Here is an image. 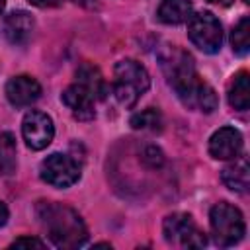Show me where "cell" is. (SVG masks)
<instances>
[{
	"mask_svg": "<svg viewBox=\"0 0 250 250\" xmlns=\"http://www.w3.org/2000/svg\"><path fill=\"white\" fill-rule=\"evenodd\" d=\"M221 180L223 184L236 191V193H246L250 188V166H248V158L244 154H238L232 158L230 164H227L221 170Z\"/></svg>",
	"mask_w": 250,
	"mask_h": 250,
	"instance_id": "13",
	"label": "cell"
},
{
	"mask_svg": "<svg viewBox=\"0 0 250 250\" xmlns=\"http://www.w3.org/2000/svg\"><path fill=\"white\" fill-rule=\"evenodd\" d=\"M80 170L82 168H80L78 160L72 158L70 154H62V152L49 154L39 166L41 180L53 188H68V186L76 184L80 180Z\"/></svg>",
	"mask_w": 250,
	"mask_h": 250,
	"instance_id": "7",
	"label": "cell"
},
{
	"mask_svg": "<svg viewBox=\"0 0 250 250\" xmlns=\"http://www.w3.org/2000/svg\"><path fill=\"white\" fill-rule=\"evenodd\" d=\"M148 86H150V76L141 62L133 59H123L115 64L111 92L123 107H133L141 100V96L148 90Z\"/></svg>",
	"mask_w": 250,
	"mask_h": 250,
	"instance_id": "2",
	"label": "cell"
},
{
	"mask_svg": "<svg viewBox=\"0 0 250 250\" xmlns=\"http://www.w3.org/2000/svg\"><path fill=\"white\" fill-rule=\"evenodd\" d=\"M162 232L166 242L178 248H203L207 244V236L188 213L168 215L162 223Z\"/></svg>",
	"mask_w": 250,
	"mask_h": 250,
	"instance_id": "5",
	"label": "cell"
},
{
	"mask_svg": "<svg viewBox=\"0 0 250 250\" xmlns=\"http://www.w3.org/2000/svg\"><path fill=\"white\" fill-rule=\"evenodd\" d=\"M37 217L49 240L57 248H78L88 238V230L80 215L62 203H39Z\"/></svg>",
	"mask_w": 250,
	"mask_h": 250,
	"instance_id": "1",
	"label": "cell"
},
{
	"mask_svg": "<svg viewBox=\"0 0 250 250\" xmlns=\"http://www.w3.org/2000/svg\"><path fill=\"white\" fill-rule=\"evenodd\" d=\"M188 37L203 53H217L223 45L221 21L211 12H197L188 20Z\"/></svg>",
	"mask_w": 250,
	"mask_h": 250,
	"instance_id": "6",
	"label": "cell"
},
{
	"mask_svg": "<svg viewBox=\"0 0 250 250\" xmlns=\"http://www.w3.org/2000/svg\"><path fill=\"white\" fill-rule=\"evenodd\" d=\"M61 100L76 119L86 121V119H92L96 115L94 105H96L98 98L86 86H82L80 82H74L68 88H64L62 94H61Z\"/></svg>",
	"mask_w": 250,
	"mask_h": 250,
	"instance_id": "9",
	"label": "cell"
},
{
	"mask_svg": "<svg viewBox=\"0 0 250 250\" xmlns=\"http://www.w3.org/2000/svg\"><path fill=\"white\" fill-rule=\"evenodd\" d=\"M191 0H162L158 6V20L168 25H178L189 20L191 16Z\"/></svg>",
	"mask_w": 250,
	"mask_h": 250,
	"instance_id": "14",
	"label": "cell"
},
{
	"mask_svg": "<svg viewBox=\"0 0 250 250\" xmlns=\"http://www.w3.org/2000/svg\"><path fill=\"white\" fill-rule=\"evenodd\" d=\"M230 45L236 55H246L250 51V18L244 16L230 33Z\"/></svg>",
	"mask_w": 250,
	"mask_h": 250,
	"instance_id": "19",
	"label": "cell"
},
{
	"mask_svg": "<svg viewBox=\"0 0 250 250\" xmlns=\"http://www.w3.org/2000/svg\"><path fill=\"white\" fill-rule=\"evenodd\" d=\"M72 2H76V4H80V6H84V8H94V6H98V0H72Z\"/></svg>",
	"mask_w": 250,
	"mask_h": 250,
	"instance_id": "24",
	"label": "cell"
},
{
	"mask_svg": "<svg viewBox=\"0 0 250 250\" xmlns=\"http://www.w3.org/2000/svg\"><path fill=\"white\" fill-rule=\"evenodd\" d=\"M242 150V135L234 127H221L209 139V154L217 160H232Z\"/></svg>",
	"mask_w": 250,
	"mask_h": 250,
	"instance_id": "10",
	"label": "cell"
},
{
	"mask_svg": "<svg viewBox=\"0 0 250 250\" xmlns=\"http://www.w3.org/2000/svg\"><path fill=\"white\" fill-rule=\"evenodd\" d=\"M131 127L137 131H160L162 129V115L154 107H146L131 117Z\"/></svg>",
	"mask_w": 250,
	"mask_h": 250,
	"instance_id": "18",
	"label": "cell"
},
{
	"mask_svg": "<svg viewBox=\"0 0 250 250\" xmlns=\"http://www.w3.org/2000/svg\"><path fill=\"white\" fill-rule=\"evenodd\" d=\"M143 160H145V164H148L150 168H158V166L164 162V154H162V150L156 148V146H146L145 152H143Z\"/></svg>",
	"mask_w": 250,
	"mask_h": 250,
	"instance_id": "20",
	"label": "cell"
},
{
	"mask_svg": "<svg viewBox=\"0 0 250 250\" xmlns=\"http://www.w3.org/2000/svg\"><path fill=\"white\" fill-rule=\"evenodd\" d=\"M76 82H80L82 86H86L98 100L105 96V88H107V86H105V82H104L100 70H98L96 66L88 64V62H84V64L76 70Z\"/></svg>",
	"mask_w": 250,
	"mask_h": 250,
	"instance_id": "16",
	"label": "cell"
},
{
	"mask_svg": "<svg viewBox=\"0 0 250 250\" xmlns=\"http://www.w3.org/2000/svg\"><path fill=\"white\" fill-rule=\"evenodd\" d=\"M207 2H213V4H219V6H229L232 0H207Z\"/></svg>",
	"mask_w": 250,
	"mask_h": 250,
	"instance_id": "25",
	"label": "cell"
},
{
	"mask_svg": "<svg viewBox=\"0 0 250 250\" xmlns=\"http://www.w3.org/2000/svg\"><path fill=\"white\" fill-rule=\"evenodd\" d=\"M170 86L174 88V92L180 98V102L186 107H189V109L211 113L219 105V100H217L215 90L207 82H203L195 70H191V72L184 74L182 78L174 80Z\"/></svg>",
	"mask_w": 250,
	"mask_h": 250,
	"instance_id": "4",
	"label": "cell"
},
{
	"mask_svg": "<svg viewBox=\"0 0 250 250\" xmlns=\"http://www.w3.org/2000/svg\"><path fill=\"white\" fill-rule=\"evenodd\" d=\"M4 8H6V0H0V14L4 12Z\"/></svg>",
	"mask_w": 250,
	"mask_h": 250,
	"instance_id": "26",
	"label": "cell"
},
{
	"mask_svg": "<svg viewBox=\"0 0 250 250\" xmlns=\"http://www.w3.org/2000/svg\"><path fill=\"white\" fill-rule=\"evenodd\" d=\"M33 6L37 8H55V6H61V0H29Z\"/></svg>",
	"mask_w": 250,
	"mask_h": 250,
	"instance_id": "22",
	"label": "cell"
},
{
	"mask_svg": "<svg viewBox=\"0 0 250 250\" xmlns=\"http://www.w3.org/2000/svg\"><path fill=\"white\" fill-rule=\"evenodd\" d=\"M21 135L25 145L31 150H43L51 145L53 137H55V125L53 119L37 109H31L25 113L23 121H21Z\"/></svg>",
	"mask_w": 250,
	"mask_h": 250,
	"instance_id": "8",
	"label": "cell"
},
{
	"mask_svg": "<svg viewBox=\"0 0 250 250\" xmlns=\"http://www.w3.org/2000/svg\"><path fill=\"white\" fill-rule=\"evenodd\" d=\"M6 221H8V207L0 201V227H2Z\"/></svg>",
	"mask_w": 250,
	"mask_h": 250,
	"instance_id": "23",
	"label": "cell"
},
{
	"mask_svg": "<svg viewBox=\"0 0 250 250\" xmlns=\"http://www.w3.org/2000/svg\"><path fill=\"white\" fill-rule=\"evenodd\" d=\"M229 105L236 111H246L250 107V74L246 70H240L230 86H229Z\"/></svg>",
	"mask_w": 250,
	"mask_h": 250,
	"instance_id": "15",
	"label": "cell"
},
{
	"mask_svg": "<svg viewBox=\"0 0 250 250\" xmlns=\"http://www.w3.org/2000/svg\"><path fill=\"white\" fill-rule=\"evenodd\" d=\"M16 170V139L12 133H0V172L12 174Z\"/></svg>",
	"mask_w": 250,
	"mask_h": 250,
	"instance_id": "17",
	"label": "cell"
},
{
	"mask_svg": "<svg viewBox=\"0 0 250 250\" xmlns=\"http://www.w3.org/2000/svg\"><path fill=\"white\" fill-rule=\"evenodd\" d=\"M43 246L45 244L39 238H33V236H21V238L12 242V248H43Z\"/></svg>",
	"mask_w": 250,
	"mask_h": 250,
	"instance_id": "21",
	"label": "cell"
},
{
	"mask_svg": "<svg viewBox=\"0 0 250 250\" xmlns=\"http://www.w3.org/2000/svg\"><path fill=\"white\" fill-rule=\"evenodd\" d=\"M209 225H211L213 240L219 246H234L236 242L242 240L246 232V225L240 209L227 201H221L211 207Z\"/></svg>",
	"mask_w": 250,
	"mask_h": 250,
	"instance_id": "3",
	"label": "cell"
},
{
	"mask_svg": "<svg viewBox=\"0 0 250 250\" xmlns=\"http://www.w3.org/2000/svg\"><path fill=\"white\" fill-rule=\"evenodd\" d=\"M41 96V86L33 76L20 74L8 80L6 84V98L16 107H25L37 102Z\"/></svg>",
	"mask_w": 250,
	"mask_h": 250,
	"instance_id": "11",
	"label": "cell"
},
{
	"mask_svg": "<svg viewBox=\"0 0 250 250\" xmlns=\"http://www.w3.org/2000/svg\"><path fill=\"white\" fill-rule=\"evenodd\" d=\"M33 29H35V21L23 10H18V12L8 14L6 20H4V25H2L4 35H6V39L12 45H25L31 39Z\"/></svg>",
	"mask_w": 250,
	"mask_h": 250,
	"instance_id": "12",
	"label": "cell"
}]
</instances>
